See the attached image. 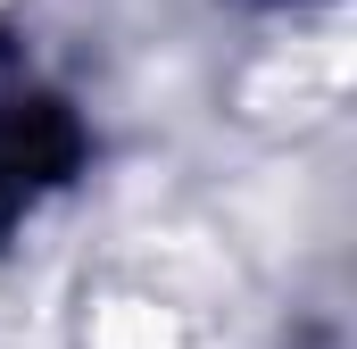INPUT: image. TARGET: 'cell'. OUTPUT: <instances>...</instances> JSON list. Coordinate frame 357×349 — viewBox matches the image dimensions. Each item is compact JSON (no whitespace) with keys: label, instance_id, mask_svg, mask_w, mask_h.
<instances>
[{"label":"cell","instance_id":"obj_1","mask_svg":"<svg viewBox=\"0 0 357 349\" xmlns=\"http://www.w3.org/2000/svg\"><path fill=\"white\" fill-rule=\"evenodd\" d=\"M0 67H8V34H0ZM84 167V125L59 91H25L0 84V233L42 200L59 191L67 174Z\"/></svg>","mask_w":357,"mask_h":349}]
</instances>
